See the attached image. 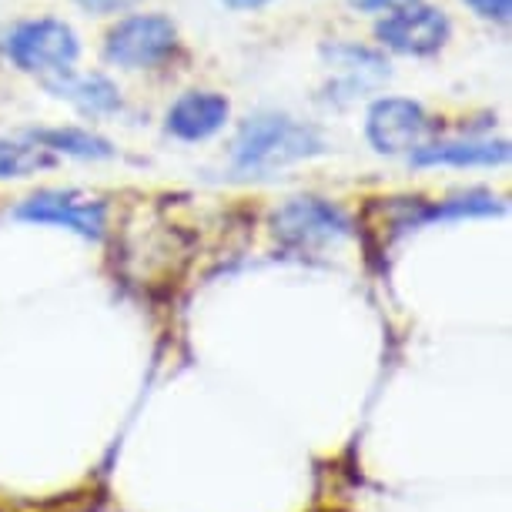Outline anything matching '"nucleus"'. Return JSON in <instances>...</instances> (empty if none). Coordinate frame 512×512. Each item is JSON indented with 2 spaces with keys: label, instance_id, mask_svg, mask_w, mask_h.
<instances>
[{
  "label": "nucleus",
  "instance_id": "1",
  "mask_svg": "<svg viewBox=\"0 0 512 512\" xmlns=\"http://www.w3.org/2000/svg\"><path fill=\"white\" fill-rule=\"evenodd\" d=\"M325 151L322 134L285 114H258L241 124L235 138V164L241 171H268L282 164L315 158Z\"/></svg>",
  "mask_w": 512,
  "mask_h": 512
},
{
  "label": "nucleus",
  "instance_id": "2",
  "mask_svg": "<svg viewBox=\"0 0 512 512\" xmlns=\"http://www.w3.org/2000/svg\"><path fill=\"white\" fill-rule=\"evenodd\" d=\"M7 54L27 74L54 77L71 71V64L81 54V44H77V34L64 21L41 17V21L14 27L11 37H7Z\"/></svg>",
  "mask_w": 512,
  "mask_h": 512
},
{
  "label": "nucleus",
  "instance_id": "3",
  "mask_svg": "<svg viewBox=\"0 0 512 512\" xmlns=\"http://www.w3.org/2000/svg\"><path fill=\"white\" fill-rule=\"evenodd\" d=\"M275 238L288 248H322L338 238L352 235V218L332 201L322 198H292L272 215Z\"/></svg>",
  "mask_w": 512,
  "mask_h": 512
},
{
  "label": "nucleus",
  "instance_id": "4",
  "mask_svg": "<svg viewBox=\"0 0 512 512\" xmlns=\"http://www.w3.org/2000/svg\"><path fill=\"white\" fill-rule=\"evenodd\" d=\"M178 47V31L161 14H138L114 24L104 37V54L121 67H154Z\"/></svg>",
  "mask_w": 512,
  "mask_h": 512
},
{
  "label": "nucleus",
  "instance_id": "5",
  "mask_svg": "<svg viewBox=\"0 0 512 512\" xmlns=\"http://www.w3.org/2000/svg\"><path fill=\"white\" fill-rule=\"evenodd\" d=\"M449 17L436 11V7H422L409 4L392 11L385 21L375 24V37L395 54H409V57H425L436 54L442 44L449 41Z\"/></svg>",
  "mask_w": 512,
  "mask_h": 512
},
{
  "label": "nucleus",
  "instance_id": "6",
  "mask_svg": "<svg viewBox=\"0 0 512 512\" xmlns=\"http://www.w3.org/2000/svg\"><path fill=\"white\" fill-rule=\"evenodd\" d=\"M17 218L24 221H44V225H61L67 231H77L81 238H101L108 225L104 201L84 198L77 191H37L17 208Z\"/></svg>",
  "mask_w": 512,
  "mask_h": 512
},
{
  "label": "nucleus",
  "instance_id": "7",
  "mask_svg": "<svg viewBox=\"0 0 512 512\" xmlns=\"http://www.w3.org/2000/svg\"><path fill=\"white\" fill-rule=\"evenodd\" d=\"M429 131V118H425L422 104L405 98H382L369 108L365 118V134H369L372 148L382 154H402L415 151Z\"/></svg>",
  "mask_w": 512,
  "mask_h": 512
},
{
  "label": "nucleus",
  "instance_id": "8",
  "mask_svg": "<svg viewBox=\"0 0 512 512\" xmlns=\"http://www.w3.org/2000/svg\"><path fill=\"white\" fill-rule=\"evenodd\" d=\"M228 101L211 91H188L171 104L168 111V131L181 141H205L215 131L225 128L228 121Z\"/></svg>",
  "mask_w": 512,
  "mask_h": 512
},
{
  "label": "nucleus",
  "instance_id": "9",
  "mask_svg": "<svg viewBox=\"0 0 512 512\" xmlns=\"http://www.w3.org/2000/svg\"><path fill=\"white\" fill-rule=\"evenodd\" d=\"M509 161L506 141H436L419 144L412 151L415 168H432V164H452V168H492V164Z\"/></svg>",
  "mask_w": 512,
  "mask_h": 512
},
{
  "label": "nucleus",
  "instance_id": "10",
  "mask_svg": "<svg viewBox=\"0 0 512 512\" xmlns=\"http://www.w3.org/2000/svg\"><path fill=\"white\" fill-rule=\"evenodd\" d=\"M44 81H47V88L57 94V98L74 101L77 108H84V111L101 114V111L121 108L118 88H114L108 77H101V74H81V77H77L71 71H64V74L44 77Z\"/></svg>",
  "mask_w": 512,
  "mask_h": 512
},
{
  "label": "nucleus",
  "instance_id": "11",
  "mask_svg": "<svg viewBox=\"0 0 512 512\" xmlns=\"http://www.w3.org/2000/svg\"><path fill=\"white\" fill-rule=\"evenodd\" d=\"M54 158L44 144L31 141H21V138H7L0 141V181L4 178H27L41 168H51Z\"/></svg>",
  "mask_w": 512,
  "mask_h": 512
},
{
  "label": "nucleus",
  "instance_id": "12",
  "mask_svg": "<svg viewBox=\"0 0 512 512\" xmlns=\"http://www.w3.org/2000/svg\"><path fill=\"white\" fill-rule=\"evenodd\" d=\"M34 141L44 144L47 151H61V154H71V158H111V144L81 128L34 131Z\"/></svg>",
  "mask_w": 512,
  "mask_h": 512
},
{
  "label": "nucleus",
  "instance_id": "13",
  "mask_svg": "<svg viewBox=\"0 0 512 512\" xmlns=\"http://www.w3.org/2000/svg\"><path fill=\"white\" fill-rule=\"evenodd\" d=\"M466 4L486 21H509L512 14V0H466Z\"/></svg>",
  "mask_w": 512,
  "mask_h": 512
},
{
  "label": "nucleus",
  "instance_id": "14",
  "mask_svg": "<svg viewBox=\"0 0 512 512\" xmlns=\"http://www.w3.org/2000/svg\"><path fill=\"white\" fill-rule=\"evenodd\" d=\"M349 4L365 14H379V11H399V7H409L415 0H349Z\"/></svg>",
  "mask_w": 512,
  "mask_h": 512
},
{
  "label": "nucleus",
  "instance_id": "15",
  "mask_svg": "<svg viewBox=\"0 0 512 512\" xmlns=\"http://www.w3.org/2000/svg\"><path fill=\"white\" fill-rule=\"evenodd\" d=\"M228 7H235V11H255V7H265L272 4V0H225Z\"/></svg>",
  "mask_w": 512,
  "mask_h": 512
}]
</instances>
